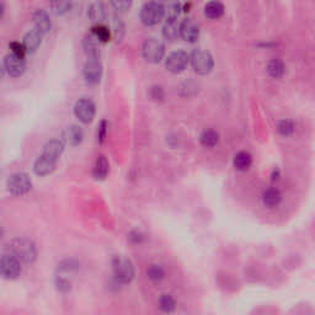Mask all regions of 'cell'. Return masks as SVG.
<instances>
[{"mask_svg": "<svg viewBox=\"0 0 315 315\" xmlns=\"http://www.w3.org/2000/svg\"><path fill=\"white\" fill-rule=\"evenodd\" d=\"M42 38H43V35L38 30L35 29V27L32 30H30L24 36V39H22V44H24L26 52H29V53L36 52L37 48L41 46Z\"/></svg>", "mask_w": 315, "mask_h": 315, "instance_id": "2e32d148", "label": "cell"}, {"mask_svg": "<svg viewBox=\"0 0 315 315\" xmlns=\"http://www.w3.org/2000/svg\"><path fill=\"white\" fill-rule=\"evenodd\" d=\"M164 17L163 5L158 1H149L140 10V21L145 26H155Z\"/></svg>", "mask_w": 315, "mask_h": 315, "instance_id": "52a82bcc", "label": "cell"}, {"mask_svg": "<svg viewBox=\"0 0 315 315\" xmlns=\"http://www.w3.org/2000/svg\"><path fill=\"white\" fill-rule=\"evenodd\" d=\"M163 36L170 42L176 41L180 37V22L177 19H166L163 26Z\"/></svg>", "mask_w": 315, "mask_h": 315, "instance_id": "ac0fdd59", "label": "cell"}, {"mask_svg": "<svg viewBox=\"0 0 315 315\" xmlns=\"http://www.w3.org/2000/svg\"><path fill=\"white\" fill-rule=\"evenodd\" d=\"M225 7L219 0H210L205 6V15L208 19H219L224 15Z\"/></svg>", "mask_w": 315, "mask_h": 315, "instance_id": "7402d4cb", "label": "cell"}, {"mask_svg": "<svg viewBox=\"0 0 315 315\" xmlns=\"http://www.w3.org/2000/svg\"><path fill=\"white\" fill-rule=\"evenodd\" d=\"M112 271L116 281L121 284L131 283L136 275L133 262L123 255H116L112 257Z\"/></svg>", "mask_w": 315, "mask_h": 315, "instance_id": "7a4b0ae2", "label": "cell"}, {"mask_svg": "<svg viewBox=\"0 0 315 315\" xmlns=\"http://www.w3.org/2000/svg\"><path fill=\"white\" fill-rule=\"evenodd\" d=\"M161 5L164 9V16H166V19H177L182 10L180 0H164Z\"/></svg>", "mask_w": 315, "mask_h": 315, "instance_id": "603a6c76", "label": "cell"}, {"mask_svg": "<svg viewBox=\"0 0 315 315\" xmlns=\"http://www.w3.org/2000/svg\"><path fill=\"white\" fill-rule=\"evenodd\" d=\"M282 195L277 188H269L262 193V202L266 207L275 208L281 203Z\"/></svg>", "mask_w": 315, "mask_h": 315, "instance_id": "cb8c5ba5", "label": "cell"}, {"mask_svg": "<svg viewBox=\"0 0 315 315\" xmlns=\"http://www.w3.org/2000/svg\"><path fill=\"white\" fill-rule=\"evenodd\" d=\"M74 115L84 125L93 122L96 115V106L93 100L83 98L78 100L74 106Z\"/></svg>", "mask_w": 315, "mask_h": 315, "instance_id": "ba28073f", "label": "cell"}, {"mask_svg": "<svg viewBox=\"0 0 315 315\" xmlns=\"http://www.w3.org/2000/svg\"><path fill=\"white\" fill-rule=\"evenodd\" d=\"M233 164H234V168L239 171L249 170L250 166L252 165L251 154L249 152H239L235 154Z\"/></svg>", "mask_w": 315, "mask_h": 315, "instance_id": "d4e9b609", "label": "cell"}, {"mask_svg": "<svg viewBox=\"0 0 315 315\" xmlns=\"http://www.w3.org/2000/svg\"><path fill=\"white\" fill-rule=\"evenodd\" d=\"M7 191L12 196H24L29 193L32 188V180L26 173H16L12 174L9 177L6 183Z\"/></svg>", "mask_w": 315, "mask_h": 315, "instance_id": "277c9868", "label": "cell"}, {"mask_svg": "<svg viewBox=\"0 0 315 315\" xmlns=\"http://www.w3.org/2000/svg\"><path fill=\"white\" fill-rule=\"evenodd\" d=\"M142 56L148 63L157 64L165 56V46L157 38H147L142 46Z\"/></svg>", "mask_w": 315, "mask_h": 315, "instance_id": "5b68a950", "label": "cell"}, {"mask_svg": "<svg viewBox=\"0 0 315 315\" xmlns=\"http://www.w3.org/2000/svg\"><path fill=\"white\" fill-rule=\"evenodd\" d=\"M110 1L112 4L113 9L121 12L130 10L133 4V0H110Z\"/></svg>", "mask_w": 315, "mask_h": 315, "instance_id": "836d02e7", "label": "cell"}, {"mask_svg": "<svg viewBox=\"0 0 315 315\" xmlns=\"http://www.w3.org/2000/svg\"><path fill=\"white\" fill-rule=\"evenodd\" d=\"M2 235H4V230H2V228L0 227V239L2 238Z\"/></svg>", "mask_w": 315, "mask_h": 315, "instance_id": "7bdbcfd3", "label": "cell"}, {"mask_svg": "<svg viewBox=\"0 0 315 315\" xmlns=\"http://www.w3.org/2000/svg\"><path fill=\"white\" fill-rule=\"evenodd\" d=\"M24 58L25 57L17 56L14 53L7 54L4 59V63H2L5 71L12 78L21 76L25 73V69H26V63H25Z\"/></svg>", "mask_w": 315, "mask_h": 315, "instance_id": "8fae6325", "label": "cell"}, {"mask_svg": "<svg viewBox=\"0 0 315 315\" xmlns=\"http://www.w3.org/2000/svg\"><path fill=\"white\" fill-rule=\"evenodd\" d=\"M103 64L99 58H89L83 69L84 79L90 85H96L103 78Z\"/></svg>", "mask_w": 315, "mask_h": 315, "instance_id": "30bf717a", "label": "cell"}, {"mask_svg": "<svg viewBox=\"0 0 315 315\" xmlns=\"http://www.w3.org/2000/svg\"><path fill=\"white\" fill-rule=\"evenodd\" d=\"M88 16L91 21L96 22V24H103V21H105L106 17H107L105 5L100 1L93 2L88 7Z\"/></svg>", "mask_w": 315, "mask_h": 315, "instance_id": "ffe728a7", "label": "cell"}, {"mask_svg": "<svg viewBox=\"0 0 315 315\" xmlns=\"http://www.w3.org/2000/svg\"><path fill=\"white\" fill-rule=\"evenodd\" d=\"M57 161L54 159L47 157V155L41 154L36 159L34 164V171L36 175L38 176H47L51 175L54 170H56Z\"/></svg>", "mask_w": 315, "mask_h": 315, "instance_id": "5bb4252c", "label": "cell"}, {"mask_svg": "<svg viewBox=\"0 0 315 315\" xmlns=\"http://www.w3.org/2000/svg\"><path fill=\"white\" fill-rule=\"evenodd\" d=\"M147 276L148 279L152 280V281L159 282L161 281V280H164V277H165V271H164V269L160 266V265L153 264L148 266Z\"/></svg>", "mask_w": 315, "mask_h": 315, "instance_id": "4dcf8cb0", "label": "cell"}, {"mask_svg": "<svg viewBox=\"0 0 315 315\" xmlns=\"http://www.w3.org/2000/svg\"><path fill=\"white\" fill-rule=\"evenodd\" d=\"M108 173H110V164H108L107 158L105 155H100L96 159L95 165H94V177L96 180H105L107 177Z\"/></svg>", "mask_w": 315, "mask_h": 315, "instance_id": "44dd1931", "label": "cell"}, {"mask_svg": "<svg viewBox=\"0 0 315 315\" xmlns=\"http://www.w3.org/2000/svg\"><path fill=\"white\" fill-rule=\"evenodd\" d=\"M180 37L188 43H195L200 38V27L192 19L180 22Z\"/></svg>", "mask_w": 315, "mask_h": 315, "instance_id": "7c38bea8", "label": "cell"}, {"mask_svg": "<svg viewBox=\"0 0 315 315\" xmlns=\"http://www.w3.org/2000/svg\"><path fill=\"white\" fill-rule=\"evenodd\" d=\"M191 66L198 75H208L213 70L214 61L210 52L205 49H195L190 56Z\"/></svg>", "mask_w": 315, "mask_h": 315, "instance_id": "3957f363", "label": "cell"}, {"mask_svg": "<svg viewBox=\"0 0 315 315\" xmlns=\"http://www.w3.org/2000/svg\"><path fill=\"white\" fill-rule=\"evenodd\" d=\"M267 73L271 78L274 79H280L283 76L284 71H286V67H284V63L281 61L280 58H275L271 59L267 64Z\"/></svg>", "mask_w": 315, "mask_h": 315, "instance_id": "484cf974", "label": "cell"}, {"mask_svg": "<svg viewBox=\"0 0 315 315\" xmlns=\"http://www.w3.org/2000/svg\"><path fill=\"white\" fill-rule=\"evenodd\" d=\"M219 142V133L214 130H205L200 136V143L205 148H213Z\"/></svg>", "mask_w": 315, "mask_h": 315, "instance_id": "83f0119b", "label": "cell"}, {"mask_svg": "<svg viewBox=\"0 0 315 315\" xmlns=\"http://www.w3.org/2000/svg\"><path fill=\"white\" fill-rule=\"evenodd\" d=\"M32 20H34L35 24V29L38 30L43 36H46L49 31H51L52 27V22L51 19H49V15L47 14L44 10L38 9L34 12L32 15Z\"/></svg>", "mask_w": 315, "mask_h": 315, "instance_id": "9a60e30c", "label": "cell"}, {"mask_svg": "<svg viewBox=\"0 0 315 315\" xmlns=\"http://www.w3.org/2000/svg\"><path fill=\"white\" fill-rule=\"evenodd\" d=\"M277 131L283 137H288L294 132V123L289 120H281L277 123Z\"/></svg>", "mask_w": 315, "mask_h": 315, "instance_id": "1f68e13d", "label": "cell"}, {"mask_svg": "<svg viewBox=\"0 0 315 315\" xmlns=\"http://www.w3.org/2000/svg\"><path fill=\"white\" fill-rule=\"evenodd\" d=\"M150 98L155 101H163L164 98H165L163 88L158 85L152 86V88H150Z\"/></svg>", "mask_w": 315, "mask_h": 315, "instance_id": "8d00e7d4", "label": "cell"}, {"mask_svg": "<svg viewBox=\"0 0 315 315\" xmlns=\"http://www.w3.org/2000/svg\"><path fill=\"white\" fill-rule=\"evenodd\" d=\"M159 309L164 313H171V312L175 311L176 308V302L170 294H161L160 298H159Z\"/></svg>", "mask_w": 315, "mask_h": 315, "instance_id": "f546056e", "label": "cell"}, {"mask_svg": "<svg viewBox=\"0 0 315 315\" xmlns=\"http://www.w3.org/2000/svg\"><path fill=\"white\" fill-rule=\"evenodd\" d=\"M128 238L135 244H140V243H143L145 240V235L140 230H133V232L130 233Z\"/></svg>", "mask_w": 315, "mask_h": 315, "instance_id": "f35d334b", "label": "cell"}, {"mask_svg": "<svg viewBox=\"0 0 315 315\" xmlns=\"http://www.w3.org/2000/svg\"><path fill=\"white\" fill-rule=\"evenodd\" d=\"M100 44L93 34H88L83 39V47L89 58H100Z\"/></svg>", "mask_w": 315, "mask_h": 315, "instance_id": "e0dca14e", "label": "cell"}, {"mask_svg": "<svg viewBox=\"0 0 315 315\" xmlns=\"http://www.w3.org/2000/svg\"><path fill=\"white\" fill-rule=\"evenodd\" d=\"M4 74H5L4 66H1V64H0V80H1V79L4 78Z\"/></svg>", "mask_w": 315, "mask_h": 315, "instance_id": "b9f144b4", "label": "cell"}, {"mask_svg": "<svg viewBox=\"0 0 315 315\" xmlns=\"http://www.w3.org/2000/svg\"><path fill=\"white\" fill-rule=\"evenodd\" d=\"M10 254L25 264H32L36 260L37 250L34 243L27 238H16L9 245Z\"/></svg>", "mask_w": 315, "mask_h": 315, "instance_id": "6da1fadb", "label": "cell"}, {"mask_svg": "<svg viewBox=\"0 0 315 315\" xmlns=\"http://www.w3.org/2000/svg\"><path fill=\"white\" fill-rule=\"evenodd\" d=\"M113 35H115L116 39L121 41L125 35V24L122 22V20L117 16V15H113Z\"/></svg>", "mask_w": 315, "mask_h": 315, "instance_id": "d6a6232c", "label": "cell"}, {"mask_svg": "<svg viewBox=\"0 0 315 315\" xmlns=\"http://www.w3.org/2000/svg\"><path fill=\"white\" fill-rule=\"evenodd\" d=\"M73 0H49V7L57 16H63L71 9Z\"/></svg>", "mask_w": 315, "mask_h": 315, "instance_id": "4316f807", "label": "cell"}, {"mask_svg": "<svg viewBox=\"0 0 315 315\" xmlns=\"http://www.w3.org/2000/svg\"><path fill=\"white\" fill-rule=\"evenodd\" d=\"M190 62V56L185 51H175L169 54L165 59V68L170 73L178 74L183 71Z\"/></svg>", "mask_w": 315, "mask_h": 315, "instance_id": "9c48e42d", "label": "cell"}, {"mask_svg": "<svg viewBox=\"0 0 315 315\" xmlns=\"http://www.w3.org/2000/svg\"><path fill=\"white\" fill-rule=\"evenodd\" d=\"M21 261L12 254L0 257V276L6 280H15L21 275Z\"/></svg>", "mask_w": 315, "mask_h": 315, "instance_id": "8992f818", "label": "cell"}, {"mask_svg": "<svg viewBox=\"0 0 315 315\" xmlns=\"http://www.w3.org/2000/svg\"><path fill=\"white\" fill-rule=\"evenodd\" d=\"M64 152V143L61 140H51L44 144L42 154L58 160Z\"/></svg>", "mask_w": 315, "mask_h": 315, "instance_id": "d6986e66", "label": "cell"}, {"mask_svg": "<svg viewBox=\"0 0 315 315\" xmlns=\"http://www.w3.org/2000/svg\"><path fill=\"white\" fill-rule=\"evenodd\" d=\"M56 286L57 289H58L61 293H68V292L70 291V282L67 279H64V277H58V279L56 280Z\"/></svg>", "mask_w": 315, "mask_h": 315, "instance_id": "d590c367", "label": "cell"}, {"mask_svg": "<svg viewBox=\"0 0 315 315\" xmlns=\"http://www.w3.org/2000/svg\"><path fill=\"white\" fill-rule=\"evenodd\" d=\"M9 48L11 49V53L17 54V56L25 57V53H26V49H25L24 44L20 43V42H11L9 44Z\"/></svg>", "mask_w": 315, "mask_h": 315, "instance_id": "74e56055", "label": "cell"}, {"mask_svg": "<svg viewBox=\"0 0 315 315\" xmlns=\"http://www.w3.org/2000/svg\"><path fill=\"white\" fill-rule=\"evenodd\" d=\"M84 140V132L78 125H69L62 132V142L70 147L81 144Z\"/></svg>", "mask_w": 315, "mask_h": 315, "instance_id": "4fadbf2b", "label": "cell"}, {"mask_svg": "<svg viewBox=\"0 0 315 315\" xmlns=\"http://www.w3.org/2000/svg\"><path fill=\"white\" fill-rule=\"evenodd\" d=\"M91 34L96 37L99 42L101 43H107V42L111 41V37H112V34H111L110 29L107 26H105L104 24H96L95 26L91 29Z\"/></svg>", "mask_w": 315, "mask_h": 315, "instance_id": "f1b7e54d", "label": "cell"}, {"mask_svg": "<svg viewBox=\"0 0 315 315\" xmlns=\"http://www.w3.org/2000/svg\"><path fill=\"white\" fill-rule=\"evenodd\" d=\"M107 128H108V123L107 121L103 120L99 125L98 128V140L100 144H103L106 140V136H107Z\"/></svg>", "mask_w": 315, "mask_h": 315, "instance_id": "e575fe53", "label": "cell"}, {"mask_svg": "<svg viewBox=\"0 0 315 315\" xmlns=\"http://www.w3.org/2000/svg\"><path fill=\"white\" fill-rule=\"evenodd\" d=\"M280 175H281V173H280V169H275L274 173H272V175H271V180L275 182V181L279 180Z\"/></svg>", "mask_w": 315, "mask_h": 315, "instance_id": "ab89813d", "label": "cell"}, {"mask_svg": "<svg viewBox=\"0 0 315 315\" xmlns=\"http://www.w3.org/2000/svg\"><path fill=\"white\" fill-rule=\"evenodd\" d=\"M4 12H5V6H4V2L0 0V20L2 19V16H4Z\"/></svg>", "mask_w": 315, "mask_h": 315, "instance_id": "60d3db41", "label": "cell"}]
</instances>
